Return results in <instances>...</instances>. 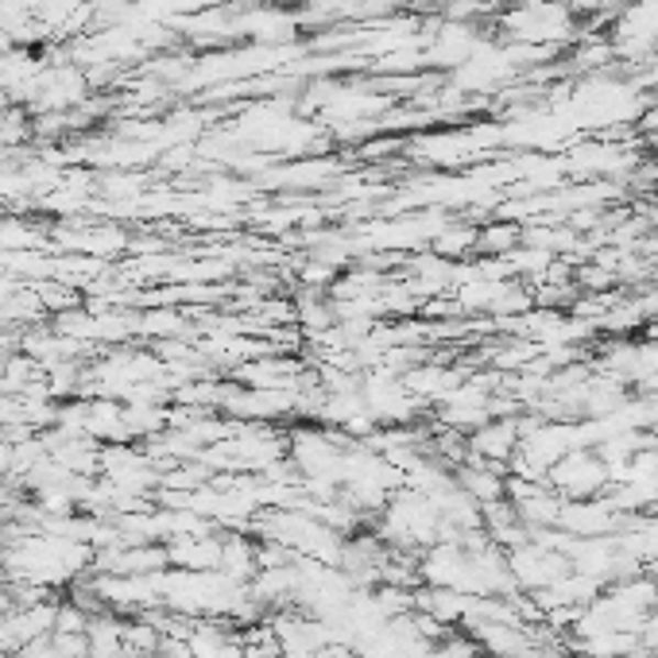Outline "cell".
<instances>
[{"instance_id": "6da1fadb", "label": "cell", "mask_w": 658, "mask_h": 658, "mask_svg": "<svg viewBox=\"0 0 658 658\" xmlns=\"http://www.w3.org/2000/svg\"><path fill=\"white\" fill-rule=\"evenodd\" d=\"M546 489L562 500H596L612 489V469L596 450H573L546 473Z\"/></svg>"}, {"instance_id": "7a4b0ae2", "label": "cell", "mask_w": 658, "mask_h": 658, "mask_svg": "<svg viewBox=\"0 0 658 658\" xmlns=\"http://www.w3.org/2000/svg\"><path fill=\"white\" fill-rule=\"evenodd\" d=\"M515 244H519V229L512 221H496L476 237V249L489 252V256H507V252H515Z\"/></svg>"}]
</instances>
